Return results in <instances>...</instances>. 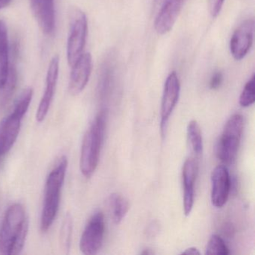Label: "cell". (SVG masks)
Segmentation results:
<instances>
[{"instance_id": "1", "label": "cell", "mask_w": 255, "mask_h": 255, "mask_svg": "<svg viewBox=\"0 0 255 255\" xmlns=\"http://www.w3.org/2000/svg\"><path fill=\"white\" fill-rule=\"evenodd\" d=\"M29 231V220L22 204L15 203L8 207L0 228V255L21 253Z\"/></svg>"}, {"instance_id": "2", "label": "cell", "mask_w": 255, "mask_h": 255, "mask_svg": "<svg viewBox=\"0 0 255 255\" xmlns=\"http://www.w3.org/2000/svg\"><path fill=\"white\" fill-rule=\"evenodd\" d=\"M68 168V159L61 158L59 163L50 171L44 186V204L41 211L40 229L46 233L56 220L60 205L61 192Z\"/></svg>"}, {"instance_id": "3", "label": "cell", "mask_w": 255, "mask_h": 255, "mask_svg": "<svg viewBox=\"0 0 255 255\" xmlns=\"http://www.w3.org/2000/svg\"><path fill=\"white\" fill-rule=\"evenodd\" d=\"M107 113L102 110L86 131L82 143L80 168L86 178H90L98 168L105 134Z\"/></svg>"}, {"instance_id": "4", "label": "cell", "mask_w": 255, "mask_h": 255, "mask_svg": "<svg viewBox=\"0 0 255 255\" xmlns=\"http://www.w3.org/2000/svg\"><path fill=\"white\" fill-rule=\"evenodd\" d=\"M244 121L240 114L231 116L224 127L216 146V156L224 165L235 162L243 135Z\"/></svg>"}, {"instance_id": "5", "label": "cell", "mask_w": 255, "mask_h": 255, "mask_svg": "<svg viewBox=\"0 0 255 255\" xmlns=\"http://www.w3.org/2000/svg\"><path fill=\"white\" fill-rule=\"evenodd\" d=\"M88 34V20L86 14L79 8L70 13L67 56L68 64L72 67L81 56L86 46Z\"/></svg>"}, {"instance_id": "6", "label": "cell", "mask_w": 255, "mask_h": 255, "mask_svg": "<svg viewBox=\"0 0 255 255\" xmlns=\"http://www.w3.org/2000/svg\"><path fill=\"white\" fill-rule=\"evenodd\" d=\"M105 234V219L102 212L92 215L86 225L80 242L82 253L86 255L98 253L104 243Z\"/></svg>"}, {"instance_id": "7", "label": "cell", "mask_w": 255, "mask_h": 255, "mask_svg": "<svg viewBox=\"0 0 255 255\" xmlns=\"http://www.w3.org/2000/svg\"><path fill=\"white\" fill-rule=\"evenodd\" d=\"M186 0H154V28L159 35H165L175 24Z\"/></svg>"}, {"instance_id": "8", "label": "cell", "mask_w": 255, "mask_h": 255, "mask_svg": "<svg viewBox=\"0 0 255 255\" xmlns=\"http://www.w3.org/2000/svg\"><path fill=\"white\" fill-rule=\"evenodd\" d=\"M180 93V83L178 75L172 71L167 77L164 85L162 103H161V133L165 136L167 123L178 102Z\"/></svg>"}, {"instance_id": "9", "label": "cell", "mask_w": 255, "mask_h": 255, "mask_svg": "<svg viewBox=\"0 0 255 255\" xmlns=\"http://www.w3.org/2000/svg\"><path fill=\"white\" fill-rule=\"evenodd\" d=\"M255 33V20L247 19L234 31L230 41V50L236 60L246 57L252 48Z\"/></svg>"}, {"instance_id": "10", "label": "cell", "mask_w": 255, "mask_h": 255, "mask_svg": "<svg viewBox=\"0 0 255 255\" xmlns=\"http://www.w3.org/2000/svg\"><path fill=\"white\" fill-rule=\"evenodd\" d=\"M59 71V57L53 56L50 61L46 77V86L44 95L41 98L36 112V121L39 123L44 122L48 114L50 106L53 102L57 86Z\"/></svg>"}, {"instance_id": "11", "label": "cell", "mask_w": 255, "mask_h": 255, "mask_svg": "<svg viewBox=\"0 0 255 255\" xmlns=\"http://www.w3.org/2000/svg\"><path fill=\"white\" fill-rule=\"evenodd\" d=\"M92 71V56L83 53L72 66L68 90L71 95H78L86 89Z\"/></svg>"}, {"instance_id": "12", "label": "cell", "mask_w": 255, "mask_h": 255, "mask_svg": "<svg viewBox=\"0 0 255 255\" xmlns=\"http://www.w3.org/2000/svg\"><path fill=\"white\" fill-rule=\"evenodd\" d=\"M231 177L225 165H218L211 174V201L218 208L226 204L231 191Z\"/></svg>"}, {"instance_id": "13", "label": "cell", "mask_w": 255, "mask_h": 255, "mask_svg": "<svg viewBox=\"0 0 255 255\" xmlns=\"http://www.w3.org/2000/svg\"><path fill=\"white\" fill-rule=\"evenodd\" d=\"M23 117L12 111L0 122V155L5 156L12 148L20 133Z\"/></svg>"}, {"instance_id": "14", "label": "cell", "mask_w": 255, "mask_h": 255, "mask_svg": "<svg viewBox=\"0 0 255 255\" xmlns=\"http://www.w3.org/2000/svg\"><path fill=\"white\" fill-rule=\"evenodd\" d=\"M198 163L196 159L189 158L185 161L182 171L183 184V211L186 216L192 212L195 198V183L198 174Z\"/></svg>"}, {"instance_id": "15", "label": "cell", "mask_w": 255, "mask_h": 255, "mask_svg": "<svg viewBox=\"0 0 255 255\" xmlns=\"http://www.w3.org/2000/svg\"><path fill=\"white\" fill-rule=\"evenodd\" d=\"M29 3L40 29L44 34H51L56 23L54 0H29Z\"/></svg>"}, {"instance_id": "16", "label": "cell", "mask_w": 255, "mask_h": 255, "mask_svg": "<svg viewBox=\"0 0 255 255\" xmlns=\"http://www.w3.org/2000/svg\"><path fill=\"white\" fill-rule=\"evenodd\" d=\"M116 59L113 56H108L102 64L98 84L100 96L102 98H107L111 92L116 78Z\"/></svg>"}, {"instance_id": "17", "label": "cell", "mask_w": 255, "mask_h": 255, "mask_svg": "<svg viewBox=\"0 0 255 255\" xmlns=\"http://www.w3.org/2000/svg\"><path fill=\"white\" fill-rule=\"evenodd\" d=\"M8 30L3 20H0V89L6 83L9 74Z\"/></svg>"}, {"instance_id": "18", "label": "cell", "mask_w": 255, "mask_h": 255, "mask_svg": "<svg viewBox=\"0 0 255 255\" xmlns=\"http://www.w3.org/2000/svg\"><path fill=\"white\" fill-rule=\"evenodd\" d=\"M187 138L189 147L194 154V159L199 160L203 153L204 145L201 128L197 121H191L188 125Z\"/></svg>"}, {"instance_id": "19", "label": "cell", "mask_w": 255, "mask_h": 255, "mask_svg": "<svg viewBox=\"0 0 255 255\" xmlns=\"http://www.w3.org/2000/svg\"><path fill=\"white\" fill-rule=\"evenodd\" d=\"M109 203L111 210L112 219L116 225H119L125 219L129 210V203L123 195L118 192L110 195Z\"/></svg>"}, {"instance_id": "20", "label": "cell", "mask_w": 255, "mask_h": 255, "mask_svg": "<svg viewBox=\"0 0 255 255\" xmlns=\"http://www.w3.org/2000/svg\"><path fill=\"white\" fill-rule=\"evenodd\" d=\"M17 71L14 66H11L6 83L3 88L0 89V110H3L12 98L17 86Z\"/></svg>"}, {"instance_id": "21", "label": "cell", "mask_w": 255, "mask_h": 255, "mask_svg": "<svg viewBox=\"0 0 255 255\" xmlns=\"http://www.w3.org/2000/svg\"><path fill=\"white\" fill-rule=\"evenodd\" d=\"M229 253V249L222 237L216 234L210 237L206 248V255H228Z\"/></svg>"}, {"instance_id": "22", "label": "cell", "mask_w": 255, "mask_h": 255, "mask_svg": "<svg viewBox=\"0 0 255 255\" xmlns=\"http://www.w3.org/2000/svg\"><path fill=\"white\" fill-rule=\"evenodd\" d=\"M255 101V76L245 85L244 89L240 96V104L243 107H249L253 105Z\"/></svg>"}, {"instance_id": "23", "label": "cell", "mask_w": 255, "mask_h": 255, "mask_svg": "<svg viewBox=\"0 0 255 255\" xmlns=\"http://www.w3.org/2000/svg\"><path fill=\"white\" fill-rule=\"evenodd\" d=\"M71 234H72V219L71 215L68 214L64 219L60 232V240L64 250L68 251L71 246Z\"/></svg>"}, {"instance_id": "24", "label": "cell", "mask_w": 255, "mask_h": 255, "mask_svg": "<svg viewBox=\"0 0 255 255\" xmlns=\"http://www.w3.org/2000/svg\"><path fill=\"white\" fill-rule=\"evenodd\" d=\"M225 0H208V9L212 17H216L222 11Z\"/></svg>"}, {"instance_id": "25", "label": "cell", "mask_w": 255, "mask_h": 255, "mask_svg": "<svg viewBox=\"0 0 255 255\" xmlns=\"http://www.w3.org/2000/svg\"><path fill=\"white\" fill-rule=\"evenodd\" d=\"M222 83H223V75L222 73L217 71V72H215L210 78L209 86H210V89L216 90L222 86Z\"/></svg>"}, {"instance_id": "26", "label": "cell", "mask_w": 255, "mask_h": 255, "mask_svg": "<svg viewBox=\"0 0 255 255\" xmlns=\"http://www.w3.org/2000/svg\"><path fill=\"white\" fill-rule=\"evenodd\" d=\"M183 255H201V252L198 251V249L195 247L189 248V249H186L184 252H183Z\"/></svg>"}, {"instance_id": "27", "label": "cell", "mask_w": 255, "mask_h": 255, "mask_svg": "<svg viewBox=\"0 0 255 255\" xmlns=\"http://www.w3.org/2000/svg\"><path fill=\"white\" fill-rule=\"evenodd\" d=\"M11 2V0H0V10L8 7Z\"/></svg>"}, {"instance_id": "28", "label": "cell", "mask_w": 255, "mask_h": 255, "mask_svg": "<svg viewBox=\"0 0 255 255\" xmlns=\"http://www.w3.org/2000/svg\"><path fill=\"white\" fill-rule=\"evenodd\" d=\"M153 252H150V251L145 250L141 252V255H153Z\"/></svg>"}, {"instance_id": "29", "label": "cell", "mask_w": 255, "mask_h": 255, "mask_svg": "<svg viewBox=\"0 0 255 255\" xmlns=\"http://www.w3.org/2000/svg\"><path fill=\"white\" fill-rule=\"evenodd\" d=\"M4 156H2V155H0V165L2 164V159H3Z\"/></svg>"}]
</instances>
